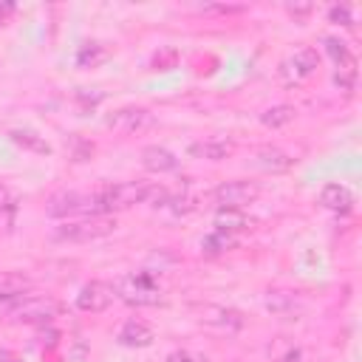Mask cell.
<instances>
[{
	"label": "cell",
	"instance_id": "obj_30",
	"mask_svg": "<svg viewBox=\"0 0 362 362\" xmlns=\"http://www.w3.org/2000/svg\"><path fill=\"white\" fill-rule=\"evenodd\" d=\"M308 11H311V3H300V6L294 3V6H288V14L291 17H305Z\"/></svg>",
	"mask_w": 362,
	"mask_h": 362
},
{
	"label": "cell",
	"instance_id": "obj_6",
	"mask_svg": "<svg viewBox=\"0 0 362 362\" xmlns=\"http://www.w3.org/2000/svg\"><path fill=\"white\" fill-rule=\"evenodd\" d=\"M113 297H116V291H113L110 283H105V280H90V283H85V286L79 288V294H76V308H79V311H88V314H96V311H105V308L113 303Z\"/></svg>",
	"mask_w": 362,
	"mask_h": 362
},
{
	"label": "cell",
	"instance_id": "obj_19",
	"mask_svg": "<svg viewBox=\"0 0 362 362\" xmlns=\"http://www.w3.org/2000/svg\"><path fill=\"white\" fill-rule=\"evenodd\" d=\"M294 116H297V110L291 105H274V107H269V110L260 113V122L274 130V127H283V124L294 122Z\"/></svg>",
	"mask_w": 362,
	"mask_h": 362
},
{
	"label": "cell",
	"instance_id": "obj_11",
	"mask_svg": "<svg viewBox=\"0 0 362 362\" xmlns=\"http://www.w3.org/2000/svg\"><path fill=\"white\" fill-rule=\"evenodd\" d=\"M320 204L331 212H351L354 206V195L345 184H325L320 189Z\"/></svg>",
	"mask_w": 362,
	"mask_h": 362
},
{
	"label": "cell",
	"instance_id": "obj_13",
	"mask_svg": "<svg viewBox=\"0 0 362 362\" xmlns=\"http://www.w3.org/2000/svg\"><path fill=\"white\" fill-rule=\"evenodd\" d=\"M232 153V141L226 139H204L189 144V156L192 158H204V161H223Z\"/></svg>",
	"mask_w": 362,
	"mask_h": 362
},
{
	"label": "cell",
	"instance_id": "obj_20",
	"mask_svg": "<svg viewBox=\"0 0 362 362\" xmlns=\"http://www.w3.org/2000/svg\"><path fill=\"white\" fill-rule=\"evenodd\" d=\"M232 246H235V235H229V232H212L201 243V249L206 255H221V252H229Z\"/></svg>",
	"mask_w": 362,
	"mask_h": 362
},
{
	"label": "cell",
	"instance_id": "obj_28",
	"mask_svg": "<svg viewBox=\"0 0 362 362\" xmlns=\"http://www.w3.org/2000/svg\"><path fill=\"white\" fill-rule=\"evenodd\" d=\"M167 362H204V356H198V354H192V351H173V354L167 356Z\"/></svg>",
	"mask_w": 362,
	"mask_h": 362
},
{
	"label": "cell",
	"instance_id": "obj_7",
	"mask_svg": "<svg viewBox=\"0 0 362 362\" xmlns=\"http://www.w3.org/2000/svg\"><path fill=\"white\" fill-rule=\"evenodd\" d=\"M54 314H57V303L54 300L23 294V300L11 311V320H17V322H48Z\"/></svg>",
	"mask_w": 362,
	"mask_h": 362
},
{
	"label": "cell",
	"instance_id": "obj_5",
	"mask_svg": "<svg viewBox=\"0 0 362 362\" xmlns=\"http://www.w3.org/2000/svg\"><path fill=\"white\" fill-rule=\"evenodd\" d=\"M257 184H249V181H223L221 187H215V201L223 206V209H243L246 204H252L257 198Z\"/></svg>",
	"mask_w": 362,
	"mask_h": 362
},
{
	"label": "cell",
	"instance_id": "obj_27",
	"mask_svg": "<svg viewBox=\"0 0 362 362\" xmlns=\"http://www.w3.org/2000/svg\"><path fill=\"white\" fill-rule=\"evenodd\" d=\"M175 59H178L175 48H164V51H158V54L153 57V65H156V68H173Z\"/></svg>",
	"mask_w": 362,
	"mask_h": 362
},
{
	"label": "cell",
	"instance_id": "obj_8",
	"mask_svg": "<svg viewBox=\"0 0 362 362\" xmlns=\"http://www.w3.org/2000/svg\"><path fill=\"white\" fill-rule=\"evenodd\" d=\"M317 65H320L317 51H314V48H308V45H303V48H297V51L283 62L280 74L286 76V82H300V79L311 76V74L317 71Z\"/></svg>",
	"mask_w": 362,
	"mask_h": 362
},
{
	"label": "cell",
	"instance_id": "obj_26",
	"mask_svg": "<svg viewBox=\"0 0 362 362\" xmlns=\"http://www.w3.org/2000/svg\"><path fill=\"white\" fill-rule=\"evenodd\" d=\"M334 82H337L342 90H354L356 71H354V68H339V71H337V76H334Z\"/></svg>",
	"mask_w": 362,
	"mask_h": 362
},
{
	"label": "cell",
	"instance_id": "obj_21",
	"mask_svg": "<svg viewBox=\"0 0 362 362\" xmlns=\"http://www.w3.org/2000/svg\"><path fill=\"white\" fill-rule=\"evenodd\" d=\"M294 305H297V300H294V294H288V291H269V294H266V308H269L272 314H291Z\"/></svg>",
	"mask_w": 362,
	"mask_h": 362
},
{
	"label": "cell",
	"instance_id": "obj_31",
	"mask_svg": "<svg viewBox=\"0 0 362 362\" xmlns=\"http://www.w3.org/2000/svg\"><path fill=\"white\" fill-rule=\"evenodd\" d=\"M11 11H14V6H11V3H0V23H3V20H6Z\"/></svg>",
	"mask_w": 362,
	"mask_h": 362
},
{
	"label": "cell",
	"instance_id": "obj_29",
	"mask_svg": "<svg viewBox=\"0 0 362 362\" xmlns=\"http://www.w3.org/2000/svg\"><path fill=\"white\" fill-rule=\"evenodd\" d=\"M11 209H14V195L0 184V215L3 212H11Z\"/></svg>",
	"mask_w": 362,
	"mask_h": 362
},
{
	"label": "cell",
	"instance_id": "obj_9",
	"mask_svg": "<svg viewBox=\"0 0 362 362\" xmlns=\"http://www.w3.org/2000/svg\"><path fill=\"white\" fill-rule=\"evenodd\" d=\"M76 212H85V195H79L74 189H62V192L48 198V215L51 218H68Z\"/></svg>",
	"mask_w": 362,
	"mask_h": 362
},
{
	"label": "cell",
	"instance_id": "obj_16",
	"mask_svg": "<svg viewBox=\"0 0 362 362\" xmlns=\"http://www.w3.org/2000/svg\"><path fill=\"white\" fill-rule=\"evenodd\" d=\"M8 139H11L17 147L28 150V153H37V156H48V153H51V144H48L40 133H34V130H28V127H14V130H8Z\"/></svg>",
	"mask_w": 362,
	"mask_h": 362
},
{
	"label": "cell",
	"instance_id": "obj_23",
	"mask_svg": "<svg viewBox=\"0 0 362 362\" xmlns=\"http://www.w3.org/2000/svg\"><path fill=\"white\" fill-rule=\"evenodd\" d=\"M325 48H328V54L334 57V62H337L339 68H354V57H351V51H348L345 42L328 37V40H325Z\"/></svg>",
	"mask_w": 362,
	"mask_h": 362
},
{
	"label": "cell",
	"instance_id": "obj_14",
	"mask_svg": "<svg viewBox=\"0 0 362 362\" xmlns=\"http://www.w3.org/2000/svg\"><path fill=\"white\" fill-rule=\"evenodd\" d=\"M141 164H144V170H150V173H170V170L178 167V158H175L167 147L153 144V147H144V150H141Z\"/></svg>",
	"mask_w": 362,
	"mask_h": 362
},
{
	"label": "cell",
	"instance_id": "obj_10",
	"mask_svg": "<svg viewBox=\"0 0 362 362\" xmlns=\"http://www.w3.org/2000/svg\"><path fill=\"white\" fill-rule=\"evenodd\" d=\"M201 322L215 325L221 331H238L243 325V317L235 308H223V305H204L201 308Z\"/></svg>",
	"mask_w": 362,
	"mask_h": 362
},
{
	"label": "cell",
	"instance_id": "obj_2",
	"mask_svg": "<svg viewBox=\"0 0 362 362\" xmlns=\"http://www.w3.org/2000/svg\"><path fill=\"white\" fill-rule=\"evenodd\" d=\"M116 297H122L127 305H158L161 303V288L156 286V280L144 272H133V274H124L116 280L113 286Z\"/></svg>",
	"mask_w": 362,
	"mask_h": 362
},
{
	"label": "cell",
	"instance_id": "obj_18",
	"mask_svg": "<svg viewBox=\"0 0 362 362\" xmlns=\"http://www.w3.org/2000/svg\"><path fill=\"white\" fill-rule=\"evenodd\" d=\"M246 226V215L240 212V209H218V215H215V232H238V229H243Z\"/></svg>",
	"mask_w": 362,
	"mask_h": 362
},
{
	"label": "cell",
	"instance_id": "obj_12",
	"mask_svg": "<svg viewBox=\"0 0 362 362\" xmlns=\"http://www.w3.org/2000/svg\"><path fill=\"white\" fill-rule=\"evenodd\" d=\"M153 339H156L153 328L147 322H141V320H127L122 325V331H119V342L127 345V348H147Z\"/></svg>",
	"mask_w": 362,
	"mask_h": 362
},
{
	"label": "cell",
	"instance_id": "obj_33",
	"mask_svg": "<svg viewBox=\"0 0 362 362\" xmlns=\"http://www.w3.org/2000/svg\"><path fill=\"white\" fill-rule=\"evenodd\" d=\"M0 362H20L14 354H8V351H0Z\"/></svg>",
	"mask_w": 362,
	"mask_h": 362
},
{
	"label": "cell",
	"instance_id": "obj_4",
	"mask_svg": "<svg viewBox=\"0 0 362 362\" xmlns=\"http://www.w3.org/2000/svg\"><path fill=\"white\" fill-rule=\"evenodd\" d=\"M105 124L119 133H141L156 124V113H150L147 107H122V110H113L105 119Z\"/></svg>",
	"mask_w": 362,
	"mask_h": 362
},
{
	"label": "cell",
	"instance_id": "obj_1",
	"mask_svg": "<svg viewBox=\"0 0 362 362\" xmlns=\"http://www.w3.org/2000/svg\"><path fill=\"white\" fill-rule=\"evenodd\" d=\"M153 184L147 181H122V184H110L93 195H85V209L90 215H110L119 209H130L136 204H144L150 195Z\"/></svg>",
	"mask_w": 362,
	"mask_h": 362
},
{
	"label": "cell",
	"instance_id": "obj_15",
	"mask_svg": "<svg viewBox=\"0 0 362 362\" xmlns=\"http://www.w3.org/2000/svg\"><path fill=\"white\" fill-rule=\"evenodd\" d=\"M294 164V158L277 147H263L255 153V167H260L263 173H283Z\"/></svg>",
	"mask_w": 362,
	"mask_h": 362
},
{
	"label": "cell",
	"instance_id": "obj_25",
	"mask_svg": "<svg viewBox=\"0 0 362 362\" xmlns=\"http://www.w3.org/2000/svg\"><path fill=\"white\" fill-rule=\"evenodd\" d=\"M170 212H175V215H184V212H189V209H195V204H192V198H178V195H170L167 198V204H164Z\"/></svg>",
	"mask_w": 362,
	"mask_h": 362
},
{
	"label": "cell",
	"instance_id": "obj_3",
	"mask_svg": "<svg viewBox=\"0 0 362 362\" xmlns=\"http://www.w3.org/2000/svg\"><path fill=\"white\" fill-rule=\"evenodd\" d=\"M110 232H116V221L110 215H90L85 221H74L68 226H59L57 238L59 240H71V243H88V240L107 238Z\"/></svg>",
	"mask_w": 362,
	"mask_h": 362
},
{
	"label": "cell",
	"instance_id": "obj_24",
	"mask_svg": "<svg viewBox=\"0 0 362 362\" xmlns=\"http://www.w3.org/2000/svg\"><path fill=\"white\" fill-rule=\"evenodd\" d=\"M328 20L337 23V25H354V14L348 6H331L328 8Z\"/></svg>",
	"mask_w": 362,
	"mask_h": 362
},
{
	"label": "cell",
	"instance_id": "obj_22",
	"mask_svg": "<svg viewBox=\"0 0 362 362\" xmlns=\"http://www.w3.org/2000/svg\"><path fill=\"white\" fill-rule=\"evenodd\" d=\"M28 286V280L17 272H0V297H11V294H23Z\"/></svg>",
	"mask_w": 362,
	"mask_h": 362
},
{
	"label": "cell",
	"instance_id": "obj_17",
	"mask_svg": "<svg viewBox=\"0 0 362 362\" xmlns=\"http://www.w3.org/2000/svg\"><path fill=\"white\" fill-rule=\"evenodd\" d=\"M107 59V48L102 45V42H88V45H82L79 51H76V65L79 68H96V65H102Z\"/></svg>",
	"mask_w": 362,
	"mask_h": 362
},
{
	"label": "cell",
	"instance_id": "obj_32",
	"mask_svg": "<svg viewBox=\"0 0 362 362\" xmlns=\"http://www.w3.org/2000/svg\"><path fill=\"white\" fill-rule=\"evenodd\" d=\"M286 362H303V354L300 351H291V354H286Z\"/></svg>",
	"mask_w": 362,
	"mask_h": 362
}]
</instances>
